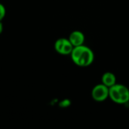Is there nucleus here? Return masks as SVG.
<instances>
[{"label":"nucleus","mask_w":129,"mask_h":129,"mask_svg":"<svg viewBox=\"0 0 129 129\" xmlns=\"http://www.w3.org/2000/svg\"><path fill=\"white\" fill-rule=\"evenodd\" d=\"M70 56L73 62L81 67H88L91 65L94 60V51L85 45L74 47Z\"/></svg>","instance_id":"f257e3e1"},{"label":"nucleus","mask_w":129,"mask_h":129,"mask_svg":"<svg viewBox=\"0 0 129 129\" xmlns=\"http://www.w3.org/2000/svg\"><path fill=\"white\" fill-rule=\"evenodd\" d=\"M109 98L116 104H125L129 102V89L122 84L116 83L109 88Z\"/></svg>","instance_id":"f03ea898"},{"label":"nucleus","mask_w":129,"mask_h":129,"mask_svg":"<svg viewBox=\"0 0 129 129\" xmlns=\"http://www.w3.org/2000/svg\"><path fill=\"white\" fill-rule=\"evenodd\" d=\"M91 97L97 102H103L109 98V87L103 83L96 85L91 91Z\"/></svg>","instance_id":"7ed1b4c3"},{"label":"nucleus","mask_w":129,"mask_h":129,"mask_svg":"<svg viewBox=\"0 0 129 129\" xmlns=\"http://www.w3.org/2000/svg\"><path fill=\"white\" fill-rule=\"evenodd\" d=\"M73 48L74 47L69 40V39L66 38H60L54 43L55 51L62 55L70 54Z\"/></svg>","instance_id":"20e7f679"},{"label":"nucleus","mask_w":129,"mask_h":129,"mask_svg":"<svg viewBox=\"0 0 129 129\" xmlns=\"http://www.w3.org/2000/svg\"><path fill=\"white\" fill-rule=\"evenodd\" d=\"M68 39L72 43V45H73V47H76L84 45L85 37L82 32L79 30H74L70 34Z\"/></svg>","instance_id":"39448f33"},{"label":"nucleus","mask_w":129,"mask_h":129,"mask_svg":"<svg viewBox=\"0 0 129 129\" xmlns=\"http://www.w3.org/2000/svg\"><path fill=\"white\" fill-rule=\"evenodd\" d=\"M101 83L110 88L116 83V77L111 72L104 73L101 77Z\"/></svg>","instance_id":"423d86ee"},{"label":"nucleus","mask_w":129,"mask_h":129,"mask_svg":"<svg viewBox=\"0 0 129 129\" xmlns=\"http://www.w3.org/2000/svg\"><path fill=\"white\" fill-rule=\"evenodd\" d=\"M5 13H6V11H5V6L0 3V21L5 17Z\"/></svg>","instance_id":"0eeeda50"},{"label":"nucleus","mask_w":129,"mask_h":129,"mask_svg":"<svg viewBox=\"0 0 129 129\" xmlns=\"http://www.w3.org/2000/svg\"><path fill=\"white\" fill-rule=\"evenodd\" d=\"M60 105L61 107H67V106L70 105V101H69L68 100H64V101H63L60 103Z\"/></svg>","instance_id":"6e6552de"},{"label":"nucleus","mask_w":129,"mask_h":129,"mask_svg":"<svg viewBox=\"0 0 129 129\" xmlns=\"http://www.w3.org/2000/svg\"><path fill=\"white\" fill-rule=\"evenodd\" d=\"M2 30H3V26H2V22L0 21V34L2 33Z\"/></svg>","instance_id":"1a4fd4ad"},{"label":"nucleus","mask_w":129,"mask_h":129,"mask_svg":"<svg viewBox=\"0 0 129 129\" xmlns=\"http://www.w3.org/2000/svg\"><path fill=\"white\" fill-rule=\"evenodd\" d=\"M128 103H129V102H128Z\"/></svg>","instance_id":"9d476101"}]
</instances>
